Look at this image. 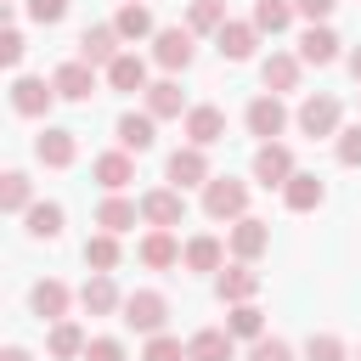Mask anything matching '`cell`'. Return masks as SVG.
Masks as SVG:
<instances>
[{
    "mask_svg": "<svg viewBox=\"0 0 361 361\" xmlns=\"http://www.w3.org/2000/svg\"><path fill=\"white\" fill-rule=\"evenodd\" d=\"M203 214H209V220H243V214H248V186L231 180V175H209V186H203Z\"/></svg>",
    "mask_w": 361,
    "mask_h": 361,
    "instance_id": "1",
    "label": "cell"
},
{
    "mask_svg": "<svg viewBox=\"0 0 361 361\" xmlns=\"http://www.w3.org/2000/svg\"><path fill=\"white\" fill-rule=\"evenodd\" d=\"M192 56H197L192 28H158V34H152V62H158L164 73H186Z\"/></svg>",
    "mask_w": 361,
    "mask_h": 361,
    "instance_id": "3",
    "label": "cell"
},
{
    "mask_svg": "<svg viewBox=\"0 0 361 361\" xmlns=\"http://www.w3.org/2000/svg\"><path fill=\"white\" fill-rule=\"evenodd\" d=\"M23 226H28L34 243H56V237H62V203H28Z\"/></svg>",
    "mask_w": 361,
    "mask_h": 361,
    "instance_id": "31",
    "label": "cell"
},
{
    "mask_svg": "<svg viewBox=\"0 0 361 361\" xmlns=\"http://www.w3.org/2000/svg\"><path fill=\"white\" fill-rule=\"evenodd\" d=\"M299 56H288V51H271L265 62H259V79H265V90L271 96H282V90H299Z\"/></svg>",
    "mask_w": 361,
    "mask_h": 361,
    "instance_id": "20",
    "label": "cell"
},
{
    "mask_svg": "<svg viewBox=\"0 0 361 361\" xmlns=\"http://www.w3.org/2000/svg\"><path fill=\"white\" fill-rule=\"evenodd\" d=\"M293 118H299L305 135H338V96H327V90L322 96H305Z\"/></svg>",
    "mask_w": 361,
    "mask_h": 361,
    "instance_id": "10",
    "label": "cell"
},
{
    "mask_svg": "<svg viewBox=\"0 0 361 361\" xmlns=\"http://www.w3.org/2000/svg\"><path fill=\"white\" fill-rule=\"evenodd\" d=\"M180 248H186V243H175L164 226H152V231L141 237V248H135V254H141V265H152V271H169V265H180Z\"/></svg>",
    "mask_w": 361,
    "mask_h": 361,
    "instance_id": "23",
    "label": "cell"
},
{
    "mask_svg": "<svg viewBox=\"0 0 361 361\" xmlns=\"http://www.w3.org/2000/svg\"><path fill=\"white\" fill-rule=\"evenodd\" d=\"M350 79H355V85H361V45H355V51H350Z\"/></svg>",
    "mask_w": 361,
    "mask_h": 361,
    "instance_id": "46",
    "label": "cell"
},
{
    "mask_svg": "<svg viewBox=\"0 0 361 361\" xmlns=\"http://www.w3.org/2000/svg\"><path fill=\"white\" fill-rule=\"evenodd\" d=\"M254 39H259V28L254 23H237V17H226V28L214 34V45H220L226 62H248L254 56Z\"/></svg>",
    "mask_w": 361,
    "mask_h": 361,
    "instance_id": "18",
    "label": "cell"
},
{
    "mask_svg": "<svg viewBox=\"0 0 361 361\" xmlns=\"http://www.w3.org/2000/svg\"><path fill=\"white\" fill-rule=\"evenodd\" d=\"M107 85L113 90H147V56H135V51H118L113 62H107Z\"/></svg>",
    "mask_w": 361,
    "mask_h": 361,
    "instance_id": "25",
    "label": "cell"
},
{
    "mask_svg": "<svg viewBox=\"0 0 361 361\" xmlns=\"http://www.w3.org/2000/svg\"><path fill=\"white\" fill-rule=\"evenodd\" d=\"M322 197H327V186H322L316 175H305V169H293V175H288V186H282V203H288L293 214H310V209H322Z\"/></svg>",
    "mask_w": 361,
    "mask_h": 361,
    "instance_id": "22",
    "label": "cell"
},
{
    "mask_svg": "<svg viewBox=\"0 0 361 361\" xmlns=\"http://www.w3.org/2000/svg\"><path fill=\"white\" fill-rule=\"evenodd\" d=\"M141 361H192V355H186V344H180V338L152 333V338H147V350H141Z\"/></svg>",
    "mask_w": 361,
    "mask_h": 361,
    "instance_id": "38",
    "label": "cell"
},
{
    "mask_svg": "<svg viewBox=\"0 0 361 361\" xmlns=\"http://www.w3.org/2000/svg\"><path fill=\"white\" fill-rule=\"evenodd\" d=\"M226 248H231L237 259H259V254L271 248V226H265V220H254V214H243V220H231Z\"/></svg>",
    "mask_w": 361,
    "mask_h": 361,
    "instance_id": "13",
    "label": "cell"
},
{
    "mask_svg": "<svg viewBox=\"0 0 361 361\" xmlns=\"http://www.w3.org/2000/svg\"><path fill=\"white\" fill-rule=\"evenodd\" d=\"M248 361H293V350H288L282 338H254V350H248Z\"/></svg>",
    "mask_w": 361,
    "mask_h": 361,
    "instance_id": "43",
    "label": "cell"
},
{
    "mask_svg": "<svg viewBox=\"0 0 361 361\" xmlns=\"http://www.w3.org/2000/svg\"><path fill=\"white\" fill-rule=\"evenodd\" d=\"M135 220H141V203H130V197H118V192H107L102 209H96V226H102V231H130Z\"/></svg>",
    "mask_w": 361,
    "mask_h": 361,
    "instance_id": "30",
    "label": "cell"
},
{
    "mask_svg": "<svg viewBox=\"0 0 361 361\" xmlns=\"http://www.w3.org/2000/svg\"><path fill=\"white\" fill-rule=\"evenodd\" d=\"M203 152H209V147H192V141L175 147V152H169V169H164L169 186H180V192H186V186H209V158H203Z\"/></svg>",
    "mask_w": 361,
    "mask_h": 361,
    "instance_id": "6",
    "label": "cell"
},
{
    "mask_svg": "<svg viewBox=\"0 0 361 361\" xmlns=\"http://www.w3.org/2000/svg\"><path fill=\"white\" fill-rule=\"evenodd\" d=\"M186 141H192V147L226 141V113H220V107H186Z\"/></svg>",
    "mask_w": 361,
    "mask_h": 361,
    "instance_id": "21",
    "label": "cell"
},
{
    "mask_svg": "<svg viewBox=\"0 0 361 361\" xmlns=\"http://www.w3.org/2000/svg\"><path fill=\"white\" fill-rule=\"evenodd\" d=\"M164 322H169V299L158 293V288H141V293H124V327H135V333H164Z\"/></svg>",
    "mask_w": 361,
    "mask_h": 361,
    "instance_id": "2",
    "label": "cell"
},
{
    "mask_svg": "<svg viewBox=\"0 0 361 361\" xmlns=\"http://www.w3.org/2000/svg\"><path fill=\"white\" fill-rule=\"evenodd\" d=\"M85 265H90V271H113V265H118V231L85 237Z\"/></svg>",
    "mask_w": 361,
    "mask_h": 361,
    "instance_id": "35",
    "label": "cell"
},
{
    "mask_svg": "<svg viewBox=\"0 0 361 361\" xmlns=\"http://www.w3.org/2000/svg\"><path fill=\"white\" fill-rule=\"evenodd\" d=\"M288 175H293V152H288L282 141H259V152H254V180H259V186H288Z\"/></svg>",
    "mask_w": 361,
    "mask_h": 361,
    "instance_id": "12",
    "label": "cell"
},
{
    "mask_svg": "<svg viewBox=\"0 0 361 361\" xmlns=\"http://www.w3.org/2000/svg\"><path fill=\"white\" fill-rule=\"evenodd\" d=\"M79 56H85L90 68H107V62L118 56V28H113V23L85 28V34H79Z\"/></svg>",
    "mask_w": 361,
    "mask_h": 361,
    "instance_id": "19",
    "label": "cell"
},
{
    "mask_svg": "<svg viewBox=\"0 0 361 361\" xmlns=\"http://www.w3.org/2000/svg\"><path fill=\"white\" fill-rule=\"evenodd\" d=\"M186 355L192 361H231L237 355V338H231V327H203V333L186 338Z\"/></svg>",
    "mask_w": 361,
    "mask_h": 361,
    "instance_id": "17",
    "label": "cell"
},
{
    "mask_svg": "<svg viewBox=\"0 0 361 361\" xmlns=\"http://www.w3.org/2000/svg\"><path fill=\"white\" fill-rule=\"evenodd\" d=\"M51 102H56V85H45V79H28V73H17V79H11V113H23V118H39V113H51Z\"/></svg>",
    "mask_w": 361,
    "mask_h": 361,
    "instance_id": "9",
    "label": "cell"
},
{
    "mask_svg": "<svg viewBox=\"0 0 361 361\" xmlns=\"http://www.w3.org/2000/svg\"><path fill=\"white\" fill-rule=\"evenodd\" d=\"M186 28H192V34H220V28H226V0H192Z\"/></svg>",
    "mask_w": 361,
    "mask_h": 361,
    "instance_id": "37",
    "label": "cell"
},
{
    "mask_svg": "<svg viewBox=\"0 0 361 361\" xmlns=\"http://www.w3.org/2000/svg\"><path fill=\"white\" fill-rule=\"evenodd\" d=\"M243 124H248V135H259V141H276L282 130H288V107H282V96H254L248 102V113H243Z\"/></svg>",
    "mask_w": 361,
    "mask_h": 361,
    "instance_id": "4",
    "label": "cell"
},
{
    "mask_svg": "<svg viewBox=\"0 0 361 361\" xmlns=\"http://www.w3.org/2000/svg\"><path fill=\"white\" fill-rule=\"evenodd\" d=\"M305 361H344V338H338V333H310Z\"/></svg>",
    "mask_w": 361,
    "mask_h": 361,
    "instance_id": "39",
    "label": "cell"
},
{
    "mask_svg": "<svg viewBox=\"0 0 361 361\" xmlns=\"http://www.w3.org/2000/svg\"><path fill=\"white\" fill-rule=\"evenodd\" d=\"M293 17H299V11H293V0H254V17H248V23H254L259 34H282Z\"/></svg>",
    "mask_w": 361,
    "mask_h": 361,
    "instance_id": "33",
    "label": "cell"
},
{
    "mask_svg": "<svg viewBox=\"0 0 361 361\" xmlns=\"http://www.w3.org/2000/svg\"><path fill=\"white\" fill-rule=\"evenodd\" d=\"M79 361H124V344H118V338H90Z\"/></svg>",
    "mask_w": 361,
    "mask_h": 361,
    "instance_id": "42",
    "label": "cell"
},
{
    "mask_svg": "<svg viewBox=\"0 0 361 361\" xmlns=\"http://www.w3.org/2000/svg\"><path fill=\"white\" fill-rule=\"evenodd\" d=\"M113 130H118V147H124V152H147V147L158 141V118H152V113H124Z\"/></svg>",
    "mask_w": 361,
    "mask_h": 361,
    "instance_id": "26",
    "label": "cell"
},
{
    "mask_svg": "<svg viewBox=\"0 0 361 361\" xmlns=\"http://www.w3.org/2000/svg\"><path fill=\"white\" fill-rule=\"evenodd\" d=\"M338 0H293V11L305 17V23H327V11H333Z\"/></svg>",
    "mask_w": 361,
    "mask_h": 361,
    "instance_id": "45",
    "label": "cell"
},
{
    "mask_svg": "<svg viewBox=\"0 0 361 361\" xmlns=\"http://www.w3.org/2000/svg\"><path fill=\"white\" fill-rule=\"evenodd\" d=\"M90 175H96V180H102L107 192H124V186L135 180V158H130L124 147H118V152H102V158L90 164Z\"/></svg>",
    "mask_w": 361,
    "mask_h": 361,
    "instance_id": "27",
    "label": "cell"
},
{
    "mask_svg": "<svg viewBox=\"0 0 361 361\" xmlns=\"http://www.w3.org/2000/svg\"><path fill=\"white\" fill-rule=\"evenodd\" d=\"M141 220L147 226H180L186 220V197H180V186H152L147 197H141Z\"/></svg>",
    "mask_w": 361,
    "mask_h": 361,
    "instance_id": "7",
    "label": "cell"
},
{
    "mask_svg": "<svg viewBox=\"0 0 361 361\" xmlns=\"http://www.w3.org/2000/svg\"><path fill=\"white\" fill-rule=\"evenodd\" d=\"M214 293H220L226 305H248V299L259 293V271H254V259H237V265H226V271L214 276Z\"/></svg>",
    "mask_w": 361,
    "mask_h": 361,
    "instance_id": "11",
    "label": "cell"
},
{
    "mask_svg": "<svg viewBox=\"0 0 361 361\" xmlns=\"http://www.w3.org/2000/svg\"><path fill=\"white\" fill-rule=\"evenodd\" d=\"M23 11H28L34 23H45V28H51V23H62V17H68V0H23Z\"/></svg>",
    "mask_w": 361,
    "mask_h": 361,
    "instance_id": "41",
    "label": "cell"
},
{
    "mask_svg": "<svg viewBox=\"0 0 361 361\" xmlns=\"http://www.w3.org/2000/svg\"><path fill=\"white\" fill-rule=\"evenodd\" d=\"M0 361H34V355H28V350H23V344H11V350H6V355H0Z\"/></svg>",
    "mask_w": 361,
    "mask_h": 361,
    "instance_id": "47",
    "label": "cell"
},
{
    "mask_svg": "<svg viewBox=\"0 0 361 361\" xmlns=\"http://www.w3.org/2000/svg\"><path fill=\"white\" fill-rule=\"evenodd\" d=\"M299 62H310V68L338 62V34H333L327 23H310V28L299 34Z\"/></svg>",
    "mask_w": 361,
    "mask_h": 361,
    "instance_id": "15",
    "label": "cell"
},
{
    "mask_svg": "<svg viewBox=\"0 0 361 361\" xmlns=\"http://www.w3.org/2000/svg\"><path fill=\"white\" fill-rule=\"evenodd\" d=\"M333 152H338V164H344V169H361V124H350V130H338V141H333Z\"/></svg>",
    "mask_w": 361,
    "mask_h": 361,
    "instance_id": "40",
    "label": "cell"
},
{
    "mask_svg": "<svg viewBox=\"0 0 361 361\" xmlns=\"http://www.w3.org/2000/svg\"><path fill=\"white\" fill-rule=\"evenodd\" d=\"M51 85H56L62 102H90V96H96V68H90L85 56H73V62H62V68L51 73Z\"/></svg>",
    "mask_w": 361,
    "mask_h": 361,
    "instance_id": "8",
    "label": "cell"
},
{
    "mask_svg": "<svg viewBox=\"0 0 361 361\" xmlns=\"http://www.w3.org/2000/svg\"><path fill=\"white\" fill-rule=\"evenodd\" d=\"M28 305H34V316H39V322H62V316H68V305H73V293H68V282L45 276V282H34Z\"/></svg>",
    "mask_w": 361,
    "mask_h": 361,
    "instance_id": "16",
    "label": "cell"
},
{
    "mask_svg": "<svg viewBox=\"0 0 361 361\" xmlns=\"http://www.w3.org/2000/svg\"><path fill=\"white\" fill-rule=\"evenodd\" d=\"M34 158H39L45 169H68V164L79 158V135L62 130V124H45V130L34 135Z\"/></svg>",
    "mask_w": 361,
    "mask_h": 361,
    "instance_id": "5",
    "label": "cell"
},
{
    "mask_svg": "<svg viewBox=\"0 0 361 361\" xmlns=\"http://www.w3.org/2000/svg\"><path fill=\"white\" fill-rule=\"evenodd\" d=\"M6 6H11V0H6Z\"/></svg>",
    "mask_w": 361,
    "mask_h": 361,
    "instance_id": "48",
    "label": "cell"
},
{
    "mask_svg": "<svg viewBox=\"0 0 361 361\" xmlns=\"http://www.w3.org/2000/svg\"><path fill=\"white\" fill-rule=\"evenodd\" d=\"M113 28H118V39H147V34H152V11H147L141 0H124L118 17H113Z\"/></svg>",
    "mask_w": 361,
    "mask_h": 361,
    "instance_id": "34",
    "label": "cell"
},
{
    "mask_svg": "<svg viewBox=\"0 0 361 361\" xmlns=\"http://www.w3.org/2000/svg\"><path fill=\"white\" fill-rule=\"evenodd\" d=\"M23 51H28V45H23V34H17V28H6V34H0V62H6V68H17V62H23Z\"/></svg>",
    "mask_w": 361,
    "mask_h": 361,
    "instance_id": "44",
    "label": "cell"
},
{
    "mask_svg": "<svg viewBox=\"0 0 361 361\" xmlns=\"http://www.w3.org/2000/svg\"><path fill=\"white\" fill-rule=\"evenodd\" d=\"M141 96H147V113H152V118H186V96H180L175 79H158V85H147Z\"/></svg>",
    "mask_w": 361,
    "mask_h": 361,
    "instance_id": "28",
    "label": "cell"
},
{
    "mask_svg": "<svg viewBox=\"0 0 361 361\" xmlns=\"http://www.w3.org/2000/svg\"><path fill=\"white\" fill-rule=\"evenodd\" d=\"M85 344H90V338H85V327H79V322H68V316H62V322H51L45 350H51L56 361H79V355H85Z\"/></svg>",
    "mask_w": 361,
    "mask_h": 361,
    "instance_id": "29",
    "label": "cell"
},
{
    "mask_svg": "<svg viewBox=\"0 0 361 361\" xmlns=\"http://www.w3.org/2000/svg\"><path fill=\"white\" fill-rule=\"evenodd\" d=\"M79 305H85L90 316H113V310H124V293L113 288V271H90L85 288H79Z\"/></svg>",
    "mask_w": 361,
    "mask_h": 361,
    "instance_id": "14",
    "label": "cell"
},
{
    "mask_svg": "<svg viewBox=\"0 0 361 361\" xmlns=\"http://www.w3.org/2000/svg\"><path fill=\"white\" fill-rule=\"evenodd\" d=\"M28 203H34L28 175H23V169H6V175H0V209H6V214H28Z\"/></svg>",
    "mask_w": 361,
    "mask_h": 361,
    "instance_id": "32",
    "label": "cell"
},
{
    "mask_svg": "<svg viewBox=\"0 0 361 361\" xmlns=\"http://www.w3.org/2000/svg\"><path fill=\"white\" fill-rule=\"evenodd\" d=\"M220 259H226V243H220L214 231H197V237H186V248H180V265H186V271H220Z\"/></svg>",
    "mask_w": 361,
    "mask_h": 361,
    "instance_id": "24",
    "label": "cell"
},
{
    "mask_svg": "<svg viewBox=\"0 0 361 361\" xmlns=\"http://www.w3.org/2000/svg\"><path fill=\"white\" fill-rule=\"evenodd\" d=\"M226 327H231V338H265V310H259L254 299H248V305H231Z\"/></svg>",
    "mask_w": 361,
    "mask_h": 361,
    "instance_id": "36",
    "label": "cell"
}]
</instances>
